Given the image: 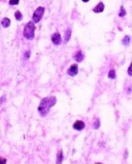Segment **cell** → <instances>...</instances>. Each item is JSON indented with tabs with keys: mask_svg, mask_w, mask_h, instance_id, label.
Returning <instances> with one entry per match:
<instances>
[{
	"mask_svg": "<svg viewBox=\"0 0 132 164\" xmlns=\"http://www.w3.org/2000/svg\"><path fill=\"white\" fill-rule=\"evenodd\" d=\"M104 10V5L102 2L99 3L95 7L92 9L93 12L95 13H102Z\"/></svg>",
	"mask_w": 132,
	"mask_h": 164,
	"instance_id": "obj_7",
	"label": "cell"
},
{
	"mask_svg": "<svg viewBox=\"0 0 132 164\" xmlns=\"http://www.w3.org/2000/svg\"><path fill=\"white\" fill-rule=\"evenodd\" d=\"M126 14H127V12L125 10V8L123 6H121L119 14V16L120 17H123L125 16V15H126Z\"/></svg>",
	"mask_w": 132,
	"mask_h": 164,
	"instance_id": "obj_15",
	"label": "cell"
},
{
	"mask_svg": "<svg viewBox=\"0 0 132 164\" xmlns=\"http://www.w3.org/2000/svg\"><path fill=\"white\" fill-rule=\"evenodd\" d=\"M52 41L55 45H60L62 42V39L61 36L58 33H55L52 36Z\"/></svg>",
	"mask_w": 132,
	"mask_h": 164,
	"instance_id": "obj_4",
	"label": "cell"
},
{
	"mask_svg": "<svg viewBox=\"0 0 132 164\" xmlns=\"http://www.w3.org/2000/svg\"><path fill=\"white\" fill-rule=\"evenodd\" d=\"M15 17L16 20L18 21H21L23 19V15L22 13L20 12L19 10H17L15 14Z\"/></svg>",
	"mask_w": 132,
	"mask_h": 164,
	"instance_id": "obj_12",
	"label": "cell"
},
{
	"mask_svg": "<svg viewBox=\"0 0 132 164\" xmlns=\"http://www.w3.org/2000/svg\"><path fill=\"white\" fill-rule=\"evenodd\" d=\"M6 159L0 157V164H6Z\"/></svg>",
	"mask_w": 132,
	"mask_h": 164,
	"instance_id": "obj_20",
	"label": "cell"
},
{
	"mask_svg": "<svg viewBox=\"0 0 132 164\" xmlns=\"http://www.w3.org/2000/svg\"><path fill=\"white\" fill-rule=\"evenodd\" d=\"M63 159H64L63 153H62V150H61L58 153L56 163L57 164H61Z\"/></svg>",
	"mask_w": 132,
	"mask_h": 164,
	"instance_id": "obj_11",
	"label": "cell"
},
{
	"mask_svg": "<svg viewBox=\"0 0 132 164\" xmlns=\"http://www.w3.org/2000/svg\"><path fill=\"white\" fill-rule=\"evenodd\" d=\"M30 51H28L24 53V57L26 59H28L30 57Z\"/></svg>",
	"mask_w": 132,
	"mask_h": 164,
	"instance_id": "obj_18",
	"label": "cell"
},
{
	"mask_svg": "<svg viewBox=\"0 0 132 164\" xmlns=\"http://www.w3.org/2000/svg\"><path fill=\"white\" fill-rule=\"evenodd\" d=\"M116 77L115 70H110L108 73V77L111 79H114Z\"/></svg>",
	"mask_w": 132,
	"mask_h": 164,
	"instance_id": "obj_14",
	"label": "cell"
},
{
	"mask_svg": "<svg viewBox=\"0 0 132 164\" xmlns=\"http://www.w3.org/2000/svg\"><path fill=\"white\" fill-rule=\"evenodd\" d=\"M5 99H6V96H3L0 99V104H2V103L5 101Z\"/></svg>",
	"mask_w": 132,
	"mask_h": 164,
	"instance_id": "obj_21",
	"label": "cell"
},
{
	"mask_svg": "<svg viewBox=\"0 0 132 164\" xmlns=\"http://www.w3.org/2000/svg\"><path fill=\"white\" fill-rule=\"evenodd\" d=\"M130 40H131V38L129 36H125L124 38L122 40V43L123 45H127L130 43Z\"/></svg>",
	"mask_w": 132,
	"mask_h": 164,
	"instance_id": "obj_13",
	"label": "cell"
},
{
	"mask_svg": "<svg viewBox=\"0 0 132 164\" xmlns=\"http://www.w3.org/2000/svg\"><path fill=\"white\" fill-rule=\"evenodd\" d=\"M100 126V121L97 120L95 121V123H94V127H95V129H98Z\"/></svg>",
	"mask_w": 132,
	"mask_h": 164,
	"instance_id": "obj_17",
	"label": "cell"
},
{
	"mask_svg": "<svg viewBox=\"0 0 132 164\" xmlns=\"http://www.w3.org/2000/svg\"><path fill=\"white\" fill-rule=\"evenodd\" d=\"M85 123L81 120H77L73 124V128L77 131H81L85 128Z\"/></svg>",
	"mask_w": 132,
	"mask_h": 164,
	"instance_id": "obj_6",
	"label": "cell"
},
{
	"mask_svg": "<svg viewBox=\"0 0 132 164\" xmlns=\"http://www.w3.org/2000/svg\"><path fill=\"white\" fill-rule=\"evenodd\" d=\"M35 26L32 21L28 22L23 30V35L27 39L32 40L35 37Z\"/></svg>",
	"mask_w": 132,
	"mask_h": 164,
	"instance_id": "obj_2",
	"label": "cell"
},
{
	"mask_svg": "<svg viewBox=\"0 0 132 164\" xmlns=\"http://www.w3.org/2000/svg\"><path fill=\"white\" fill-rule=\"evenodd\" d=\"M56 98L54 96L45 97L42 99L38 108V111L42 117H45L49 113L51 107L55 105Z\"/></svg>",
	"mask_w": 132,
	"mask_h": 164,
	"instance_id": "obj_1",
	"label": "cell"
},
{
	"mask_svg": "<svg viewBox=\"0 0 132 164\" xmlns=\"http://www.w3.org/2000/svg\"><path fill=\"white\" fill-rule=\"evenodd\" d=\"M20 0H9V4L10 5H18Z\"/></svg>",
	"mask_w": 132,
	"mask_h": 164,
	"instance_id": "obj_16",
	"label": "cell"
},
{
	"mask_svg": "<svg viewBox=\"0 0 132 164\" xmlns=\"http://www.w3.org/2000/svg\"><path fill=\"white\" fill-rule=\"evenodd\" d=\"M71 30L70 29H67L65 32V35H64V41L65 43H67L70 40V38L71 36Z\"/></svg>",
	"mask_w": 132,
	"mask_h": 164,
	"instance_id": "obj_9",
	"label": "cell"
},
{
	"mask_svg": "<svg viewBox=\"0 0 132 164\" xmlns=\"http://www.w3.org/2000/svg\"><path fill=\"white\" fill-rule=\"evenodd\" d=\"M45 7L41 6L39 7L36 9L32 16V20L34 22L38 23L40 21L45 13Z\"/></svg>",
	"mask_w": 132,
	"mask_h": 164,
	"instance_id": "obj_3",
	"label": "cell"
},
{
	"mask_svg": "<svg viewBox=\"0 0 132 164\" xmlns=\"http://www.w3.org/2000/svg\"><path fill=\"white\" fill-rule=\"evenodd\" d=\"M1 24L4 28L9 27L10 25V19L7 17L3 18L2 21H1Z\"/></svg>",
	"mask_w": 132,
	"mask_h": 164,
	"instance_id": "obj_10",
	"label": "cell"
},
{
	"mask_svg": "<svg viewBox=\"0 0 132 164\" xmlns=\"http://www.w3.org/2000/svg\"><path fill=\"white\" fill-rule=\"evenodd\" d=\"M68 73L70 76H75L78 73V66L76 64H73L70 66V68L68 70Z\"/></svg>",
	"mask_w": 132,
	"mask_h": 164,
	"instance_id": "obj_5",
	"label": "cell"
},
{
	"mask_svg": "<svg viewBox=\"0 0 132 164\" xmlns=\"http://www.w3.org/2000/svg\"><path fill=\"white\" fill-rule=\"evenodd\" d=\"M82 1L83 2L87 3L89 1V0H82Z\"/></svg>",
	"mask_w": 132,
	"mask_h": 164,
	"instance_id": "obj_22",
	"label": "cell"
},
{
	"mask_svg": "<svg viewBox=\"0 0 132 164\" xmlns=\"http://www.w3.org/2000/svg\"><path fill=\"white\" fill-rule=\"evenodd\" d=\"M75 60L78 62H82L84 58V55L82 51H79L74 56Z\"/></svg>",
	"mask_w": 132,
	"mask_h": 164,
	"instance_id": "obj_8",
	"label": "cell"
},
{
	"mask_svg": "<svg viewBox=\"0 0 132 164\" xmlns=\"http://www.w3.org/2000/svg\"><path fill=\"white\" fill-rule=\"evenodd\" d=\"M127 72H128V74L130 75V76H132V62L130 65V67H129Z\"/></svg>",
	"mask_w": 132,
	"mask_h": 164,
	"instance_id": "obj_19",
	"label": "cell"
}]
</instances>
